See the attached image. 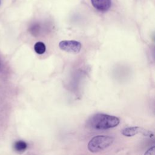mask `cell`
I'll list each match as a JSON object with an SVG mask.
<instances>
[{
	"label": "cell",
	"instance_id": "cell-1",
	"mask_svg": "<svg viewBox=\"0 0 155 155\" xmlns=\"http://www.w3.org/2000/svg\"><path fill=\"white\" fill-rule=\"evenodd\" d=\"M119 119L115 116L98 113L93 115L88 120L89 125L97 130H107L119 125Z\"/></svg>",
	"mask_w": 155,
	"mask_h": 155
},
{
	"label": "cell",
	"instance_id": "cell-8",
	"mask_svg": "<svg viewBox=\"0 0 155 155\" xmlns=\"http://www.w3.org/2000/svg\"><path fill=\"white\" fill-rule=\"evenodd\" d=\"M39 29H40L39 25L38 24H33V25H31L30 27V32L32 35L36 36V35H37L39 33Z\"/></svg>",
	"mask_w": 155,
	"mask_h": 155
},
{
	"label": "cell",
	"instance_id": "cell-4",
	"mask_svg": "<svg viewBox=\"0 0 155 155\" xmlns=\"http://www.w3.org/2000/svg\"><path fill=\"white\" fill-rule=\"evenodd\" d=\"M59 48L65 51L78 53L81 49V44L76 41H62L59 44Z\"/></svg>",
	"mask_w": 155,
	"mask_h": 155
},
{
	"label": "cell",
	"instance_id": "cell-9",
	"mask_svg": "<svg viewBox=\"0 0 155 155\" xmlns=\"http://www.w3.org/2000/svg\"><path fill=\"white\" fill-rule=\"evenodd\" d=\"M144 155H155V147L153 146L149 148L144 154Z\"/></svg>",
	"mask_w": 155,
	"mask_h": 155
},
{
	"label": "cell",
	"instance_id": "cell-2",
	"mask_svg": "<svg viewBox=\"0 0 155 155\" xmlns=\"http://www.w3.org/2000/svg\"><path fill=\"white\" fill-rule=\"evenodd\" d=\"M114 141L113 137L108 136L99 135L93 137L88 142V149L92 153L102 151L110 146Z\"/></svg>",
	"mask_w": 155,
	"mask_h": 155
},
{
	"label": "cell",
	"instance_id": "cell-3",
	"mask_svg": "<svg viewBox=\"0 0 155 155\" xmlns=\"http://www.w3.org/2000/svg\"><path fill=\"white\" fill-rule=\"evenodd\" d=\"M122 134L127 137L133 136L136 134H141L143 136L148 137H151L153 136V133L152 131L140 127H130L125 128L122 131Z\"/></svg>",
	"mask_w": 155,
	"mask_h": 155
},
{
	"label": "cell",
	"instance_id": "cell-6",
	"mask_svg": "<svg viewBox=\"0 0 155 155\" xmlns=\"http://www.w3.org/2000/svg\"><path fill=\"white\" fill-rule=\"evenodd\" d=\"M13 147L15 151L21 153L27 149V144L23 140H18L15 143Z\"/></svg>",
	"mask_w": 155,
	"mask_h": 155
},
{
	"label": "cell",
	"instance_id": "cell-5",
	"mask_svg": "<svg viewBox=\"0 0 155 155\" xmlns=\"http://www.w3.org/2000/svg\"><path fill=\"white\" fill-rule=\"evenodd\" d=\"M92 5L100 11H107L111 6V0H91Z\"/></svg>",
	"mask_w": 155,
	"mask_h": 155
},
{
	"label": "cell",
	"instance_id": "cell-7",
	"mask_svg": "<svg viewBox=\"0 0 155 155\" xmlns=\"http://www.w3.org/2000/svg\"><path fill=\"white\" fill-rule=\"evenodd\" d=\"M34 49L36 53L41 54H43L46 50L45 44L42 42H38L34 45Z\"/></svg>",
	"mask_w": 155,
	"mask_h": 155
}]
</instances>
